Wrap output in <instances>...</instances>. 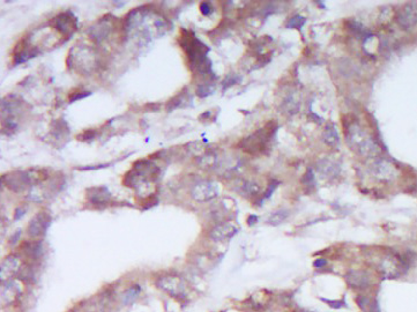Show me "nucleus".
I'll return each mask as SVG.
<instances>
[{"label":"nucleus","instance_id":"nucleus-1","mask_svg":"<svg viewBox=\"0 0 417 312\" xmlns=\"http://www.w3.org/2000/svg\"><path fill=\"white\" fill-rule=\"evenodd\" d=\"M180 47L185 51L189 66L193 72L198 74H211V61L207 58L209 49L195 37V34L185 29H182L179 37Z\"/></svg>","mask_w":417,"mask_h":312},{"label":"nucleus","instance_id":"nucleus-2","mask_svg":"<svg viewBox=\"0 0 417 312\" xmlns=\"http://www.w3.org/2000/svg\"><path fill=\"white\" fill-rule=\"evenodd\" d=\"M348 142H350L353 148H356L357 152L364 156H373L379 153L378 144L357 125H351L349 127Z\"/></svg>","mask_w":417,"mask_h":312},{"label":"nucleus","instance_id":"nucleus-3","mask_svg":"<svg viewBox=\"0 0 417 312\" xmlns=\"http://www.w3.org/2000/svg\"><path fill=\"white\" fill-rule=\"evenodd\" d=\"M275 131V126H271V124H268L267 126L262 127L261 130L257 131V132L251 134V136L244 138L239 143L241 148L244 150L245 153L249 154H257L261 153L262 150L266 148L268 141L272 139Z\"/></svg>","mask_w":417,"mask_h":312},{"label":"nucleus","instance_id":"nucleus-4","mask_svg":"<svg viewBox=\"0 0 417 312\" xmlns=\"http://www.w3.org/2000/svg\"><path fill=\"white\" fill-rule=\"evenodd\" d=\"M51 25L59 34L71 36L77 30V18L71 12H64L51 20Z\"/></svg>","mask_w":417,"mask_h":312},{"label":"nucleus","instance_id":"nucleus-5","mask_svg":"<svg viewBox=\"0 0 417 312\" xmlns=\"http://www.w3.org/2000/svg\"><path fill=\"white\" fill-rule=\"evenodd\" d=\"M219 195V186L213 182L198 183L192 189L193 199L199 202H206Z\"/></svg>","mask_w":417,"mask_h":312},{"label":"nucleus","instance_id":"nucleus-6","mask_svg":"<svg viewBox=\"0 0 417 312\" xmlns=\"http://www.w3.org/2000/svg\"><path fill=\"white\" fill-rule=\"evenodd\" d=\"M111 30H112V24H111V20L108 19L107 16H104V18L98 20L96 24L90 28L89 35L95 42L100 43V42L104 41V39L109 37V35L111 34Z\"/></svg>","mask_w":417,"mask_h":312},{"label":"nucleus","instance_id":"nucleus-7","mask_svg":"<svg viewBox=\"0 0 417 312\" xmlns=\"http://www.w3.org/2000/svg\"><path fill=\"white\" fill-rule=\"evenodd\" d=\"M49 223H50V216L47 213H39L31 220L28 226V234L31 237H39L44 235L47 231Z\"/></svg>","mask_w":417,"mask_h":312},{"label":"nucleus","instance_id":"nucleus-8","mask_svg":"<svg viewBox=\"0 0 417 312\" xmlns=\"http://www.w3.org/2000/svg\"><path fill=\"white\" fill-rule=\"evenodd\" d=\"M238 231L237 227L232 223H221V225L216 226L214 229L211 231V238L215 242H223L228 241L234 237L236 232Z\"/></svg>","mask_w":417,"mask_h":312},{"label":"nucleus","instance_id":"nucleus-9","mask_svg":"<svg viewBox=\"0 0 417 312\" xmlns=\"http://www.w3.org/2000/svg\"><path fill=\"white\" fill-rule=\"evenodd\" d=\"M373 172L374 175H376V177H378L379 179L390 180L396 176V173H398V169H396V167L394 166L393 163L389 162V161L380 160L374 164Z\"/></svg>","mask_w":417,"mask_h":312},{"label":"nucleus","instance_id":"nucleus-10","mask_svg":"<svg viewBox=\"0 0 417 312\" xmlns=\"http://www.w3.org/2000/svg\"><path fill=\"white\" fill-rule=\"evenodd\" d=\"M399 22L402 27L410 28L417 24V6L407 5L399 14Z\"/></svg>","mask_w":417,"mask_h":312},{"label":"nucleus","instance_id":"nucleus-11","mask_svg":"<svg viewBox=\"0 0 417 312\" xmlns=\"http://www.w3.org/2000/svg\"><path fill=\"white\" fill-rule=\"evenodd\" d=\"M88 199L93 203H104L109 201L110 195L106 187H93L88 191Z\"/></svg>","mask_w":417,"mask_h":312},{"label":"nucleus","instance_id":"nucleus-12","mask_svg":"<svg viewBox=\"0 0 417 312\" xmlns=\"http://www.w3.org/2000/svg\"><path fill=\"white\" fill-rule=\"evenodd\" d=\"M323 137H324L325 143L328 144V146H331V147H336L340 142L339 134H337V131H336L334 125H328V126L324 131Z\"/></svg>","mask_w":417,"mask_h":312},{"label":"nucleus","instance_id":"nucleus-13","mask_svg":"<svg viewBox=\"0 0 417 312\" xmlns=\"http://www.w3.org/2000/svg\"><path fill=\"white\" fill-rule=\"evenodd\" d=\"M18 265L19 261L16 260L14 257H9L8 259H6L4 261V264H2V268H1V274L2 278H7L9 275H12L14 272H16V269H18Z\"/></svg>","mask_w":417,"mask_h":312},{"label":"nucleus","instance_id":"nucleus-14","mask_svg":"<svg viewBox=\"0 0 417 312\" xmlns=\"http://www.w3.org/2000/svg\"><path fill=\"white\" fill-rule=\"evenodd\" d=\"M259 191H260V187H259L255 183L245 182L239 185V192H241V195L254 196V195H258Z\"/></svg>","mask_w":417,"mask_h":312},{"label":"nucleus","instance_id":"nucleus-15","mask_svg":"<svg viewBox=\"0 0 417 312\" xmlns=\"http://www.w3.org/2000/svg\"><path fill=\"white\" fill-rule=\"evenodd\" d=\"M185 100H186V93H185V91H183V93L178 94L177 96H175L169 101V103L167 104V109H168L169 111H171L173 109H176V108L182 107L184 102H185Z\"/></svg>","mask_w":417,"mask_h":312},{"label":"nucleus","instance_id":"nucleus-16","mask_svg":"<svg viewBox=\"0 0 417 312\" xmlns=\"http://www.w3.org/2000/svg\"><path fill=\"white\" fill-rule=\"evenodd\" d=\"M320 171H323L328 176H331V173L332 175H335V173H337V167L336 164H334L333 162H330V161H324L320 166Z\"/></svg>","mask_w":417,"mask_h":312},{"label":"nucleus","instance_id":"nucleus-17","mask_svg":"<svg viewBox=\"0 0 417 312\" xmlns=\"http://www.w3.org/2000/svg\"><path fill=\"white\" fill-rule=\"evenodd\" d=\"M289 213L287 211H278L272 214L271 218H269V223L271 225H278V223L283 222L285 219L288 218Z\"/></svg>","mask_w":417,"mask_h":312},{"label":"nucleus","instance_id":"nucleus-18","mask_svg":"<svg viewBox=\"0 0 417 312\" xmlns=\"http://www.w3.org/2000/svg\"><path fill=\"white\" fill-rule=\"evenodd\" d=\"M213 90H214V86H213V85L202 84L200 85L198 89H196V94H198V96L200 97H206L208 96V95H211L213 93Z\"/></svg>","mask_w":417,"mask_h":312},{"label":"nucleus","instance_id":"nucleus-19","mask_svg":"<svg viewBox=\"0 0 417 312\" xmlns=\"http://www.w3.org/2000/svg\"><path fill=\"white\" fill-rule=\"evenodd\" d=\"M304 21H305V19L303 18V16H300V15L293 16V18H291L288 21L287 27L288 28H301L302 26H303Z\"/></svg>","mask_w":417,"mask_h":312},{"label":"nucleus","instance_id":"nucleus-20","mask_svg":"<svg viewBox=\"0 0 417 312\" xmlns=\"http://www.w3.org/2000/svg\"><path fill=\"white\" fill-rule=\"evenodd\" d=\"M95 136H96V132H95V131H86V132H82L81 134H79L78 139L82 141H90L94 139Z\"/></svg>","mask_w":417,"mask_h":312},{"label":"nucleus","instance_id":"nucleus-21","mask_svg":"<svg viewBox=\"0 0 417 312\" xmlns=\"http://www.w3.org/2000/svg\"><path fill=\"white\" fill-rule=\"evenodd\" d=\"M89 95H90L89 91H75V93H73L70 96V102L78 101V100H80V98L89 96Z\"/></svg>","mask_w":417,"mask_h":312},{"label":"nucleus","instance_id":"nucleus-22","mask_svg":"<svg viewBox=\"0 0 417 312\" xmlns=\"http://www.w3.org/2000/svg\"><path fill=\"white\" fill-rule=\"evenodd\" d=\"M200 11L203 15H209L212 13V5L209 4V2H202L201 5H200Z\"/></svg>","mask_w":417,"mask_h":312},{"label":"nucleus","instance_id":"nucleus-23","mask_svg":"<svg viewBox=\"0 0 417 312\" xmlns=\"http://www.w3.org/2000/svg\"><path fill=\"white\" fill-rule=\"evenodd\" d=\"M313 179H314L313 172H312V170H308V171L304 175L303 179H302V182H303L304 184H306V185H310L311 183H313Z\"/></svg>","mask_w":417,"mask_h":312},{"label":"nucleus","instance_id":"nucleus-24","mask_svg":"<svg viewBox=\"0 0 417 312\" xmlns=\"http://www.w3.org/2000/svg\"><path fill=\"white\" fill-rule=\"evenodd\" d=\"M327 264V261L325 260V259H319V260H317L316 262H314V266H316L317 268H320V267H323V266H325Z\"/></svg>","mask_w":417,"mask_h":312},{"label":"nucleus","instance_id":"nucleus-25","mask_svg":"<svg viewBox=\"0 0 417 312\" xmlns=\"http://www.w3.org/2000/svg\"><path fill=\"white\" fill-rule=\"evenodd\" d=\"M304 312H310V311H304Z\"/></svg>","mask_w":417,"mask_h":312}]
</instances>
